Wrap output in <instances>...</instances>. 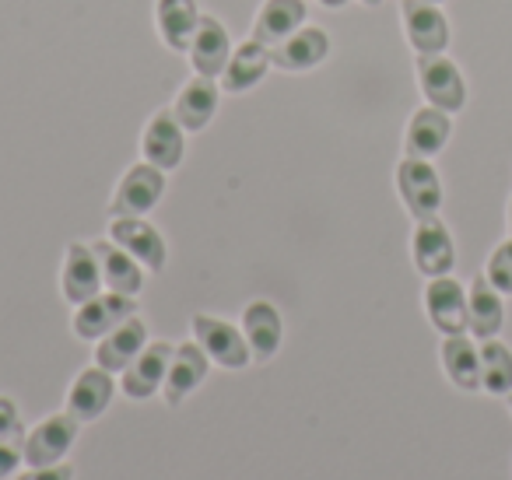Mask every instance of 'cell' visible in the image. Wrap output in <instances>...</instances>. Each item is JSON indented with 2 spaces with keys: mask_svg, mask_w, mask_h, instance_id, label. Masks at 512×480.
<instances>
[{
  "mask_svg": "<svg viewBox=\"0 0 512 480\" xmlns=\"http://www.w3.org/2000/svg\"><path fill=\"white\" fill-rule=\"evenodd\" d=\"M418 85L428 106L442 113H460L467 106V81L446 53H418Z\"/></svg>",
  "mask_w": 512,
  "mask_h": 480,
  "instance_id": "cell-1",
  "label": "cell"
},
{
  "mask_svg": "<svg viewBox=\"0 0 512 480\" xmlns=\"http://www.w3.org/2000/svg\"><path fill=\"white\" fill-rule=\"evenodd\" d=\"M78 431L81 421L74 414H53L43 417L29 435L22 438V452H25V463L29 466H53V463H64L67 452L74 449L78 442Z\"/></svg>",
  "mask_w": 512,
  "mask_h": 480,
  "instance_id": "cell-2",
  "label": "cell"
},
{
  "mask_svg": "<svg viewBox=\"0 0 512 480\" xmlns=\"http://www.w3.org/2000/svg\"><path fill=\"white\" fill-rule=\"evenodd\" d=\"M193 340H197L200 351H204L214 365L232 368V372H239V368H246L249 361H253L246 337H242V326H232L218 316H207V312L193 316Z\"/></svg>",
  "mask_w": 512,
  "mask_h": 480,
  "instance_id": "cell-3",
  "label": "cell"
},
{
  "mask_svg": "<svg viewBox=\"0 0 512 480\" xmlns=\"http://www.w3.org/2000/svg\"><path fill=\"white\" fill-rule=\"evenodd\" d=\"M397 193L414 221L435 218L442 207V179L428 158H404L397 165Z\"/></svg>",
  "mask_w": 512,
  "mask_h": 480,
  "instance_id": "cell-4",
  "label": "cell"
},
{
  "mask_svg": "<svg viewBox=\"0 0 512 480\" xmlns=\"http://www.w3.org/2000/svg\"><path fill=\"white\" fill-rule=\"evenodd\" d=\"M411 260H414V267H418V274H425L428 281H432V277L453 274V267H456V242H453V235H449V228L439 221V214L414 225Z\"/></svg>",
  "mask_w": 512,
  "mask_h": 480,
  "instance_id": "cell-5",
  "label": "cell"
},
{
  "mask_svg": "<svg viewBox=\"0 0 512 480\" xmlns=\"http://www.w3.org/2000/svg\"><path fill=\"white\" fill-rule=\"evenodd\" d=\"M162 193H165V172L141 162L134 169H127V176L120 179L113 204H109V214L113 218H144L162 200Z\"/></svg>",
  "mask_w": 512,
  "mask_h": 480,
  "instance_id": "cell-6",
  "label": "cell"
},
{
  "mask_svg": "<svg viewBox=\"0 0 512 480\" xmlns=\"http://www.w3.org/2000/svg\"><path fill=\"white\" fill-rule=\"evenodd\" d=\"M130 316H137L134 298L106 291V295H95L92 302L78 305V312H74V319H71V330H74V337H81V340H102L109 330L127 323Z\"/></svg>",
  "mask_w": 512,
  "mask_h": 480,
  "instance_id": "cell-7",
  "label": "cell"
},
{
  "mask_svg": "<svg viewBox=\"0 0 512 480\" xmlns=\"http://www.w3.org/2000/svg\"><path fill=\"white\" fill-rule=\"evenodd\" d=\"M425 312L442 337L467 333V288L456 277H432L425 288Z\"/></svg>",
  "mask_w": 512,
  "mask_h": 480,
  "instance_id": "cell-8",
  "label": "cell"
},
{
  "mask_svg": "<svg viewBox=\"0 0 512 480\" xmlns=\"http://www.w3.org/2000/svg\"><path fill=\"white\" fill-rule=\"evenodd\" d=\"M183 134H186L183 123L176 120V113H172V109L155 113L148 120V127H144V137H141L144 162L155 165V169H162V172L179 169V162H183V151H186Z\"/></svg>",
  "mask_w": 512,
  "mask_h": 480,
  "instance_id": "cell-9",
  "label": "cell"
},
{
  "mask_svg": "<svg viewBox=\"0 0 512 480\" xmlns=\"http://www.w3.org/2000/svg\"><path fill=\"white\" fill-rule=\"evenodd\" d=\"M60 288H64V298L74 305V309L85 305V302H92L95 295H102L106 281H102L99 256H95L92 246H85V242H71V246H67Z\"/></svg>",
  "mask_w": 512,
  "mask_h": 480,
  "instance_id": "cell-10",
  "label": "cell"
},
{
  "mask_svg": "<svg viewBox=\"0 0 512 480\" xmlns=\"http://www.w3.org/2000/svg\"><path fill=\"white\" fill-rule=\"evenodd\" d=\"M172 354H176V347L165 344V340H155V344L144 347L127 365V372H123V379H120L123 396H127V400H151V396L162 389Z\"/></svg>",
  "mask_w": 512,
  "mask_h": 480,
  "instance_id": "cell-11",
  "label": "cell"
},
{
  "mask_svg": "<svg viewBox=\"0 0 512 480\" xmlns=\"http://www.w3.org/2000/svg\"><path fill=\"white\" fill-rule=\"evenodd\" d=\"M404 32L414 53H442L449 46V22L432 0H404Z\"/></svg>",
  "mask_w": 512,
  "mask_h": 480,
  "instance_id": "cell-12",
  "label": "cell"
},
{
  "mask_svg": "<svg viewBox=\"0 0 512 480\" xmlns=\"http://www.w3.org/2000/svg\"><path fill=\"white\" fill-rule=\"evenodd\" d=\"M113 393H116L113 372H106V368H99V365L81 368L78 379L67 389V414H74L81 424L99 421L109 403H113Z\"/></svg>",
  "mask_w": 512,
  "mask_h": 480,
  "instance_id": "cell-13",
  "label": "cell"
},
{
  "mask_svg": "<svg viewBox=\"0 0 512 480\" xmlns=\"http://www.w3.org/2000/svg\"><path fill=\"white\" fill-rule=\"evenodd\" d=\"M109 239L120 249H127L144 270H162L165 267V239L158 235L155 225H148L144 218H113L109 225Z\"/></svg>",
  "mask_w": 512,
  "mask_h": 480,
  "instance_id": "cell-14",
  "label": "cell"
},
{
  "mask_svg": "<svg viewBox=\"0 0 512 480\" xmlns=\"http://www.w3.org/2000/svg\"><path fill=\"white\" fill-rule=\"evenodd\" d=\"M144 347H148V323H144L141 316H130L127 323H120L116 330H109L106 337L99 340V347H95V365L113 375H123L127 365Z\"/></svg>",
  "mask_w": 512,
  "mask_h": 480,
  "instance_id": "cell-15",
  "label": "cell"
},
{
  "mask_svg": "<svg viewBox=\"0 0 512 480\" xmlns=\"http://www.w3.org/2000/svg\"><path fill=\"white\" fill-rule=\"evenodd\" d=\"M207 365H211V358L200 351L197 340H186V344H179L176 354H172V361H169L165 382H162L165 403H169V407H179V403H183L193 389H200V382L207 379Z\"/></svg>",
  "mask_w": 512,
  "mask_h": 480,
  "instance_id": "cell-16",
  "label": "cell"
},
{
  "mask_svg": "<svg viewBox=\"0 0 512 480\" xmlns=\"http://www.w3.org/2000/svg\"><path fill=\"white\" fill-rule=\"evenodd\" d=\"M242 337L249 344L253 361H271L278 354L281 340H285V323H281V312L271 302H249L242 309Z\"/></svg>",
  "mask_w": 512,
  "mask_h": 480,
  "instance_id": "cell-17",
  "label": "cell"
},
{
  "mask_svg": "<svg viewBox=\"0 0 512 480\" xmlns=\"http://www.w3.org/2000/svg\"><path fill=\"white\" fill-rule=\"evenodd\" d=\"M502 326H505L502 291H495L488 277L477 274L474 284L467 288V333L477 340H491L502 333Z\"/></svg>",
  "mask_w": 512,
  "mask_h": 480,
  "instance_id": "cell-18",
  "label": "cell"
},
{
  "mask_svg": "<svg viewBox=\"0 0 512 480\" xmlns=\"http://www.w3.org/2000/svg\"><path fill=\"white\" fill-rule=\"evenodd\" d=\"M232 39H228V29L218 22V18H200L197 32H193L190 43V60L193 71L204 74V78H221V71L228 67V57H232Z\"/></svg>",
  "mask_w": 512,
  "mask_h": 480,
  "instance_id": "cell-19",
  "label": "cell"
},
{
  "mask_svg": "<svg viewBox=\"0 0 512 480\" xmlns=\"http://www.w3.org/2000/svg\"><path fill=\"white\" fill-rule=\"evenodd\" d=\"M267 67H271V50L256 39H246L242 46H235L232 57H228V67L221 71V92L228 95H242L249 88H256L264 81Z\"/></svg>",
  "mask_w": 512,
  "mask_h": 480,
  "instance_id": "cell-20",
  "label": "cell"
},
{
  "mask_svg": "<svg viewBox=\"0 0 512 480\" xmlns=\"http://www.w3.org/2000/svg\"><path fill=\"white\" fill-rule=\"evenodd\" d=\"M453 137V123H449V113L435 106H425L411 116L404 134V151L407 158H435Z\"/></svg>",
  "mask_w": 512,
  "mask_h": 480,
  "instance_id": "cell-21",
  "label": "cell"
},
{
  "mask_svg": "<svg viewBox=\"0 0 512 480\" xmlns=\"http://www.w3.org/2000/svg\"><path fill=\"white\" fill-rule=\"evenodd\" d=\"M330 53V36L313 25H302L295 36H288L285 43H278L271 50V64L278 71H309V67L323 64Z\"/></svg>",
  "mask_w": 512,
  "mask_h": 480,
  "instance_id": "cell-22",
  "label": "cell"
},
{
  "mask_svg": "<svg viewBox=\"0 0 512 480\" xmlns=\"http://www.w3.org/2000/svg\"><path fill=\"white\" fill-rule=\"evenodd\" d=\"M95 256H99V267H102V281H106L109 291H116V295H141L144 288V267L134 260V256L127 253V249H120L113 239H99L92 242Z\"/></svg>",
  "mask_w": 512,
  "mask_h": 480,
  "instance_id": "cell-23",
  "label": "cell"
},
{
  "mask_svg": "<svg viewBox=\"0 0 512 480\" xmlns=\"http://www.w3.org/2000/svg\"><path fill=\"white\" fill-rule=\"evenodd\" d=\"M302 22H306V4L302 0H267L260 15H256L253 39L274 50L288 36H295L302 29Z\"/></svg>",
  "mask_w": 512,
  "mask_h": 480,
  "instance_id": "cell-24",
  "label": "cell"
},
{
  "mask_svg": "<svg viewBox=\"0 0 512 480\" xmlns=\"http://www.w3.org/2000/svg\"><path fill=\"white\" fill-rule=\"evenodd\" d=\"M442 368H446L449 382L463 393H477L481 389V347L467 337V333H456V337L442 340Z\"/></svg>",
  "mask_w": 512,
  "mask_h": 480,
  "instance_id": "cell-25",
  "label": "cell"
},
{
  "mask_svg": "<svg viewBox=\"0 0 512 480\" xmlns=\"http://www.w3.org/2000/svg\"><path fill=\"white\" fill-rule=\"evenodd\" d=\"M172 113L183 123V130H193V134L204 130L214 120V113H218V85H214V78L197 74L193 81H186L183 92L176 95Z\"/></svg>",
  "mask_w": 512,
  "mask_h": 480,
  "instance_id": "cell-26",
  "label": "cell"
},
{
  "mask_svg": "<svg viewBox=\"0 0 512 480\" xmlns=\"http://www.w3.org/2000/svg\"><path fill=\"white\" fill-rule=\"evenodd\" d=\"M155 22H158V36L165 39V46L186 53L193 43V32H197V25H200V11L193 0H158Z\"/></svg>",
  "mask_w": 512,
  "mask_h": 480,
  "instance_id": "cell-27",
  "label": "cell"
},
{
  "mask_svg": "<svg viewBox=\"0 0 512 480\" xmlns=\"http://www.w3.org/2000/svg\"><path fill=\"white\" fill-rule=\"evenodd\" d=\"M481 389L491 396L512 393V347L502 340H481Z\"/></svg>",
  "mask_w": 512,
  "mask_h": 480,
  "instance_id": "cell-28",
  "label": "cell"
},
{
  "mask_svg": "<svg viewBox=\"0 0 512 480\" xmlns=\"http://www.w3.org/2000/svg\"><path fill=\"white\" fill-rule=\"evenodd\" d=\"M484 277H488L495 291L512 295V239L495 246V253L488 256V267H484Z\"/></svg>",
  "mask_w": 512,
  "mask_h": 480,
  "instance_id": "cell-29",
  "label": "cell"
},
{
  "mask_svg": "<svg viewBox=\"0 0 512 480\" xmlns=\"http://www.w3.org/2000/svg\"><path fill=\"white\" fill-rule=\"evenodd\" d=\"M22 438H0V480H8L18 473V466H22L25 452H22Z\"/></svg>",
  "mask_w": 512,
  "mask_h": 480,
  "instance_id": "cell-30",
  "label": "cell"
},
{
  "mask_svg": "<svg viewBox=\"0 0 512 480\" xmlns=\"http://www.w3.org/2000/svg\"><path fill=\"white\" fill-rule=\"evenodd\" d=\"M22 435V414H18L11 396H0V438H18Z\"/></svg>",
  "mask_w": 512,
  "mask_h": 480,
  "instance_id": "cell-31",
  "label": "cell"
},
{
  "mask_svg": "<svg viewBox=\"0 0 512 480\" xmlns=\"http://www.w3.org/2000/svg\"><path fill=\"white\" fill-rule=\"evenodd\" d=\"M15 480H74V466H67V463L29 466L25 473H15Z\"/></svg>",
  "mask_w": 512,
  "mask_h": 480,
  "instance_id": "cell-32",
  "label": "cell"
},
{
  "mask_svg": "<svg viewBox=\"0 0 512 480\" xmlns=\"http://www.w3.org/2000/svg\"><path fill=\"white\" fill-rule=\"evenodd\" d=\"M323 8H344V4H348V0H320Z\"/></svg>",
  "mask_w": 512,
  "mask_h": 480,
  "instance_id": "cell-33",
  "label": "cell"
},
{
  "mask_svg": "<svg viewBox=\"0 0 512 480\" xmlns=\"http://www.w3.org/2000/svg\"><path fill=\"white\" fill-rule=\"evenodd\" d=\"M365 8H379V4H383V0H362Z\"/></svg>",
  "mask_w": 512,
  "mask_h": 480,
  "instance_id": "cell-34",
  "label": "cell"
},
{
  "mask_svg": "<svg viewBox=\"0 0 512 480\" xmlns=\"http://www.w3.org/2000/svg\"><path fill=\"white\" fill-rule=\"evenodd\" d=\"M509 232H512V200H509Z\"/></svg>",
  "mask_w": 512,
  "mask_h": 480,
  "instance_id": "cell-35",
  "label": "cell"
},
{
  "mask_svg": "<svg viewBox=\"0 0 512 480\" xmlns=\"http://www.w3.org/2000/svg\"><path fill=\"white\" fill-rule=\"evenodd\" d=\"M509 410H512V393H509Z\"/></svg>",
  "mask_w": 512,
  "mask_h": 480,
  "instance_id": "cell-36",
  "label": "cell"
},
{
  "mask_svg": "<svg viewBox=\"0 0 512 480\" xmlns=\"http://www.w3.org/2000/svg\"><path fill=\"white\" fill-rule=\"evenodd\" d=\"M432 4H442V0H432Z\"/></svg>",
  "mask_w": 512,
  "mask_h": 480,
  "instance_id": "cell-37",
  "label": "cell"
}]
</instances>
